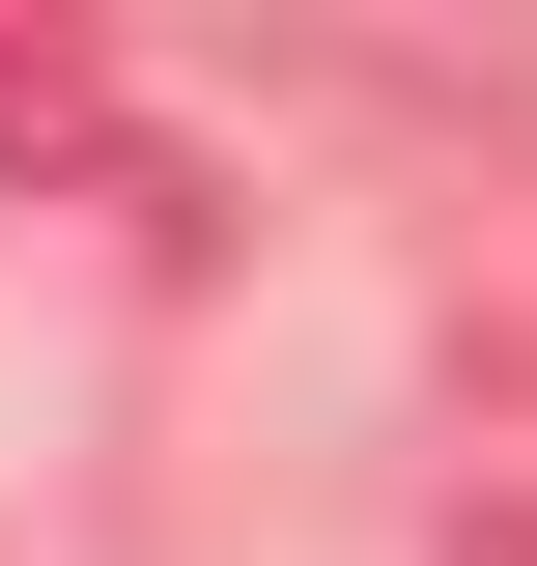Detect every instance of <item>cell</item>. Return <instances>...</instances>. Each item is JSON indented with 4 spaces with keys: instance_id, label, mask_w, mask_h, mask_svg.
Segmentation results:
<instances>
[{
    "instance_id": "1",
    "label": "cell",
    "mask_w": 537,
    "mask_h": 566,
    "mask_svg": "<svg viewBox=\"0 0 537 566\" xmlns=\"http://www.w3.org/2000/svg\"><path fill=\"white\" fill-rule=\"evenodd\" d=\"M85 142H114V57L85 29H0V170H85Z\"/></svg>"
},
{
    "instance_id": "2",
    "label": "cell",
    "mask_w": 537,
    "mask_h": 566,
    "mask_svg": "<svg viewBox=\"0 0 537 566\" xmlns=\"http://www.w3.org/2000/svg\"><path fill=\"white\" fill-rule=\"evenodd\" d=\"M424 566H537V482H509V510H453V538H424Z\"/></svg>"
}]
</instances>
